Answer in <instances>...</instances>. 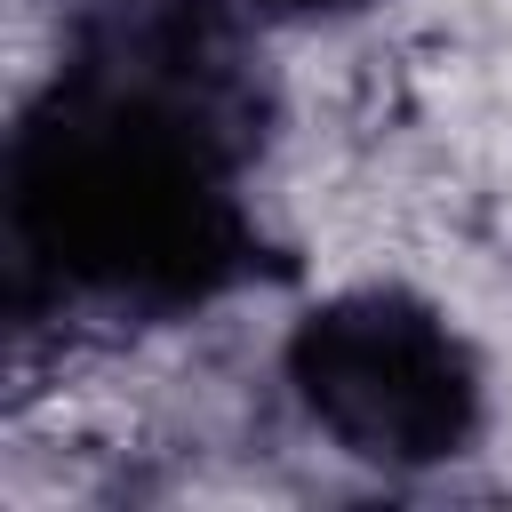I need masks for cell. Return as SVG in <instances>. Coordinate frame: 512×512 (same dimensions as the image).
Wrapping results in <instances>:
<instances>
[{
  "instance_id": "obj_3",
  "label": "cell",
  "mask_w": 512,
  "mask_h": 512,
  "mask_svg": "<svg viewBox=\"0 0 512 512\" xmlns=\"http://www.w3.org/2000/svg\"><path fill=\"white\" fill-rule=\"evenodd\" d=\"M256 8H272V16H304V24H336V16H360V8H376V0H256Z\"/></svg>"
},
{
  "instance_id": "obj_2",
  "label": "cell",
  "mask_w": 512,
  "mask_h": 512,
  "mask_svg": "<svg viewBox=\"0 0 512 512\" xmlns=\"http://www.w3.org/2000/svg\"><path fill=\"white\" fill-rule=\"evenodd\" d=\"M280 376L312 432L384 472H432L464 456L488 424V376L472 336L416 288L320 296L288 328Z\"/></svg>"
},
{
  "instance_id": "obj_1",
  "label": "cell",
  "mask_w": 512,
  "mask_h": 512,
  "mask_svg": "<svg viewBox=\"0 0 512 512\" xmlns=\"http://www.w3.org/2000/svg\"><path fill=\"white\" fill-rule=\"evenodd\" d=\"M272 80L232 0H104L0 160L16 320H184L272 272Z\"/></svg>"
}]
</instances>
